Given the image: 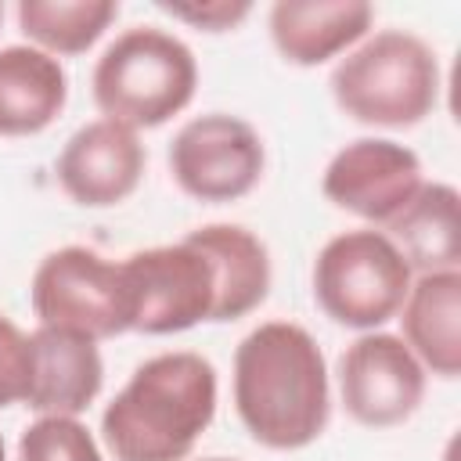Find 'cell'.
<instances>
[{
	"instance_id": "3957f363",
	"label": "cell",
	"mask_w": 461,
	"mask_h": 461,
	"mask_svg": "<svg viewBox=\"0 0 461 461\" xmlns=\"http://www.w3.org/2000/svg\"><path fill=\"white\" fill-rule=\"evenodd\" d=\"M328 86L349 119L403 130L436 108L439 61L421 36L407 29H378L339 58Z\"/></svg>"
},
{
	"instance_id": "ac0fdd59",
	"label": "cell",
	"mask_w": 461,
	"mask_h": 461,
	"mask_svg": "<svg viewBox=\"0 0 461 461\" xmlns=\"http://www.w3.org/2000/svg\"><path fill=\"white\" fill-rule=\"evenodd\" d=\"M119 14L115 0H22L18 29L47 54H83Z\"/></svg>"
},
{
	"instance_id": "30bf717a",
	"label": "cell",
	"mask_w": 461,
	"mask_h": 461,
	"mask_svg": "<svg viewBox=\"0 0 461 461\" xmlns=\"http://www.w3.org/2000/svg\"><path fill=\"white\" fill-rule=\"evenodd\" d=\"M421 184V158L385 137H360L339 148L321 180L328 202L375 227H385Z\"/></svg>"
},
{
	"instance_id": "7c38bea8",
	"label": "cell",
	"mask_w": 461,
	"mask_h": 461,
	"mask_svg": "<svg viewBox=\"0 0 461 461\" xmlns=\"http://www.w3.org/2000/svg\"><path fill=\"white\" fill-rule=\"evenodd\" d=\"M29 346H32V364H29L25 407L61 418L83 414L104 385V360L97 339L72 328L40 324L29 335Z\"/></svg>"
},
{
	"instance_id": "2e32d148",
	"label": "cell",
	"mask_w": 461,
	"mask_h": 461,
	"mask_svg": "<svg viewBox=\"0 0 461 461\" xmlns=\"http://www.w3.org/2000/svg\"><path fill=\"white\" fill-rule=\"evenodd\" d=\"M216 270V306L212 321H238L252 313L270 292V252L267 245L238 223H205L187 234Z\"/></svg>"
},
{
	"instance_id": "cb8c5ba5",
	"label": "cell",
	"mask_w": 461,
	"mask_h": 461,
	"mask_svg": "<svg viewBox=\"0 0 461 461\" xmlns=\"http://www.w3.org/2000/svg\"><path fill=\"white\" fill-rule=\"evenodd\" d=\"M0 18H4V4H0Z\"/></svg>"
},
{
	"instance_id": "277c9868",
	"label": "cell",
	"mask_w": 461,
	"mask_h": 461,
	"mask_svg": "<svg viewBox=\"0 0 461 461\" xmlns=\"http://www.w3.org/2000/svg\"><path fill=\"white\" fill-rule=\"evenodd\" d=\"M198 86V61L191 47L155 25L119 32L97 58L90 90L104 119L130 130L162 126L173 119Z\"/></svg>"
},
{
	"instance_id": "5b68a950",
	"label": "cell",
	"mask_w": 461,
	"mask_h": 461,
	"mask_svg": "<svg viewBox=\"0 0 461 461\" xmlns=\"http://www.w3.org/2000/svg\"><path fill=\"white\" fill-rule=\"evenodd\" d=\"M414 270L385 230H342L313 259V299L346 328L375 331L393 321L411 292Z\"/></svg>"
},
{
	"instance_id": "ffe728a7",
	"label": "cell",
	"mask_w": 461,
	"mask_h": 461,
	"mask_svg": "<svg viewBox=\"0 0 461 461\" xmlns=\"http://www.w3.org/2000/svg\"><path fill=\"white\" fill-rule=\"evenodd\" d=\"M29 364H32L29 335L7 313H0V407L25 403Z\"/></svg>"
},
{
	"instance_id": "52a82bcc",
	"label": "cell",
	"mask_w": 461,
	"mask_h": 461,
	"mask_svg": "<svg viewBox=\"0 0 461 461\" xmlns=\"http://www.w3.org/2000/svg\"><path fill=\"white\" fill-rule=\"evenodd\" d=\"M29 299L40 324L50 328H72L90 339L130 331L122 270L86 245L47 252L32 274Z\"/></svg>"
},
{
	"instance_id": "7402d4cb",
	"label": "cell",
	"mask_w": 461,
	"mask_h": 461,
	"mask_svg": "<svg viewBox=\"0 0 461 461\" xmlns=\"http://www.w3.org/2000/svg\"><path fill=\"white\" fill-rule=\"evenodd\" d=\"M0 461H7V447H4V436H0Z\"/></svg>"
},
{
	"instance_id": "ba28073f",
	"label": "cell",
	"mask_w": 461,
	"mask_h": 461,
	"mask_svg": "<svg viewBox=\"0 0 461 461\" xmlns=\"http://www.w3.org/2000/svg\"><path fill=\"white\" fill-rule=\"evenodd\" d=\"M267 166L263 137L252 122L227 112L187 119L169 144V173L176 187L198 202H234L249 194Z\"/></svg>"
},
{
	"instance_id": "44dd1931",
	"label": "cell",
	"mask_w": 461,
	"mask_h": 461,
	"mask_svg": "<svg viewBox=\"0 0 461 461\" xmlns=\"http://www.w3.org/2000/svg\"><path fill=\"white\" fill-rule=\"evenodd\" d=\"M158 11L205 32H227L249 18L252 4L249 0H158Z\"/></svg>"
},
{
	"instance_id": "7a4b0ae2",
	"label": "cell",
	"mask_w": 461,
	"mask_h": 461,
	"mask_svg": "<svg viewBox=\"0 0 461 461\" xmlns=\"http://www.w3.org/2000/svg\"><path fill=\"white\" fill-rule=\"evenodd\" d=\"M216 414V367L191 349L148 357L101 414L115 461H184Z\"/></svg>"
},
{
	"instance_id": "6da1fadb",
	"label": "cell",
	"mask_w": 461,
	"mask_h": 461,
	"mask_svg": "<svg viewBox=\"0 0 461 461\" xmlns=\"http://www.w3.org/2000/svg\"><path fill=\"white\" fill-rule=\"evenodd\" d=\"M234 407L256 443L310 447L331 418L328 360L317 339L292 321L252 328L234 349Z\"/></svg>"
},
{
	"instance_id": "9a60e30c",
	"label": "cell",
	"mask_w": 461,
	"mask_h": 461,
	"mask_svg": "<svg viewBox=\"0 0 461 461\" xmlns=\"http://www.w3.org/2000/svg\"><path fill=\"white\" fill-rule=\"evenodd\" d=\"M68 101L61 61L32 43L0 47V137L47 130Z\"/></svg>"
},
{
	"instance_id": "9c48e42d",
	"label": "cell",
	"mask_w": 461,
	"mask_h": 461,
	"mask_svg": "<svg viewBox=\"0 0 461 461\" xmlns=\"http://www.w3.org/2000/svg\"><path fill=\"white\" fill-rule=\"evenodd\" d=\"M339 393L353 421L389 429L418 411L425 396V367L400 335L364 331L339 357Z\"/></svg>"
},
{
	"instance_id": "e0dca14e",
	"label": "cell",
	"mask_w": 461,
	"mask_h": 461,
	"mask_svg": "<svg viewBox=\"0 0 461 461\" xmlns=\"http://www.w3.org/2000/svg\"><path fill=\"white\" fill-rule=\"evenodd\" d=\"M457 187L432 180L421 184L418 194L385 223L389 241L400 249L411 270L439 274L457 270L461 263V234H457Z\"/></svg>"
},
{
	"instance_id": "8fae6325",
	"label": "cell",
	"mask_w": 461,
	"mask_h": 461,
	"mask_svg": "<svg viewBox=\"0 0 461 461\" xmlns=\"http://www.w3.org/2000/svg\"><path fill=\"white\" fill-rule=\"evenodd\" d=\"M144 144L137 130L94 119L79 126L58 155V184L83 209H108L126 202L144 176Z\"/></svg>"
},
{
	"instance_id": "603a6c76",
	"label": "cell",
	"mask_w": 461,
	"mask_h": 461,
	"mask_svg": "<svg viewBox=\"0 0 461 461\" xmlns=\"http://www.w3.org/2000/svg\"><path fill=\"white\" fill-rule=\"evenodd\" d=\"M202 461H234V457H202Z\"/></svg>"
},
{
	"instance_id": "8992f818",
	"label": "cell",
	"mask_w": 461,
	"mask_h": 461,
	"mask_svg": "<svg viewBox=\"0 0 461 461\" xmlns=\"http://www.w3.org/2000/svg\"><path fill=\"white\" fill-rule=\"evenodd\" d=\"M130 331L173 335L202 321H212L216 306V270L209 256L180 238L176 245H155L126 256L119 263Z\"/></svg>"
},
{
	"instance_id": "5bb4252c",
	"label": "cell",
	"mask_w": 461,
	"mask_h": 461,
	"mask_svg": "<svg viewBox=\"0 0 461 461\" xmlns=\"http://www.w3.org/2000/svg\"><path fill=\"white\" fill-rule=\"evenodd\" d=\"M403 342L439 378L461 371V270L418 274L400 306Z\"/></svg>"
},
{
	"instance_id": "d6986e66",
	"label": "cell",
	"mask_w": 461,
	"mask_h": 461,
	"mask_svg": "<svg viewBox=\"0 0 461 461\" xmlns=\"http://www.w3.org/2000/svg\"><path fill=\"white\" fill-rule=\"evenodd\" d=\"M18 461H104L97 439L79 418L40 414L18 436Z\"/></svg>"
},
{
	"instance_id": "4fadbf2b",
	"label": "cell",
	"mask_w": 461,
	"mask_h": 461,
	"mask_svg": "<svg viewBox=\"0 0 461 461\" xmlns=\"http://www.w3.org/2000/svg\"><path fill=\"white\" fill-rule=\"evenodd\" d=\"M375 22L364 0H277L270 7V40L292 65H321L360 43Z\"/></svg>"
}]
</instances>
